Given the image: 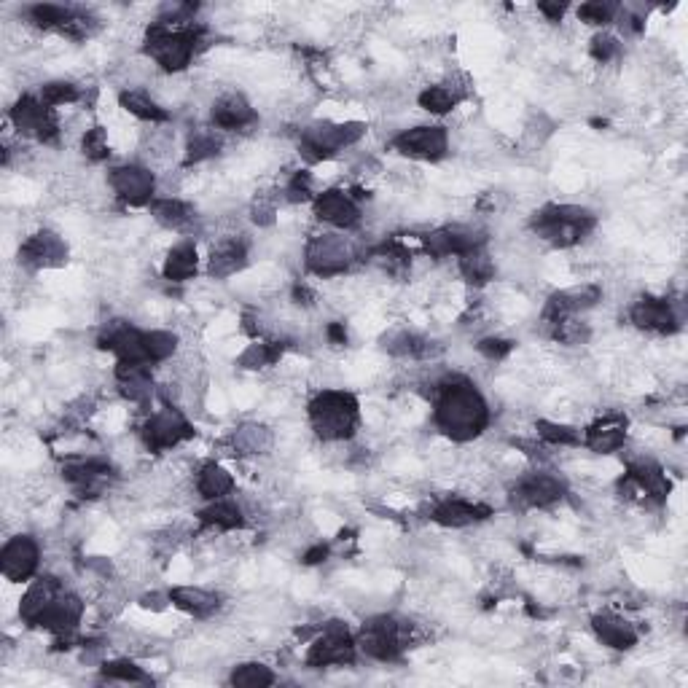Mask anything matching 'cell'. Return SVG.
<instances>
[{"instance_id": "1", "label": "cell", "mask_w": 688, "mask_h": 688, "mask_svg": "<svg viewBox=\"0 0 688 688\" xmlns=\"http://www.w3.org/2000/svg\"><path fill=\"white\" fill-rule=\"evenodd\" d=\"M433 420L436 428L452 441H471L482 436L484 428L490 425V406L471 382L449 379L439 387Z\"/></svg>"}, {"instance_id": "2", "label": "cell", "mask_w": 688, "mask_h": 688, "mask_svg": "<svg viewBox=\"0 0 688 688\" xmlns=\"http://www.w3.org/2000/svg\"><path fill=\"white\" fill-rule=\"evenodd\" d=\"M358 398L344 390H323L310 401L312 430L323 441H344L358 430Z\"/></svg>"}, {"instance_id": "3", "label": "cell", "mask_w": 688, "mask_h": 688, "mask_svg": "<svg viewBox=\"0 0 688 688\" xmlns=\"http://www.w3.org/2000/svg\"><path fill=\"white\" fill-rule=\"evenodd\" d=\"M594 226L597 218L586 207L578 205H549L541 213H535L530 221V229L554 248H573Z\"/></svg>"}, {"instance_id": "4", "label": "cell", "mask_w": 688, "mask_h": 688, "mask_svg": "<svg viewBox=\"0 0 688 688\" xmlns=\"http://www.w3.org/2000/svg\"><path fill=\"white\" fill-rule=\"evenodd\" d=\"M199 30L194 27H178V25H156L148 27L146 33V54L167 73H178V70L189 68V62L194 60L199 46Z\"/></svg>"}, {"instance_id": "5", "label": "cell", "mask_w": 688, "mask_h": 688, "mask_svg": "<svg viewBox=\"0 0 688 688\" xmlns=\"http://www.w3.org/2000/svg\"><path fill=\"white\" fill-rule=\"evenodd\" d=\"M409 632L412 627L404 621L393 619V616H374V619L363 621L355 643L363 654L377 662H396L409 645Z\"/></svg>"}, {"instance_id": "6", "label": "cell", "mask_w": 688, "mask_h": 688, "mask_svg": "<svg viewBox=\"0 0 688 688\" xmlns=\"http://www.w3.org/2000/svg\"><path fill=\"white\" fill-rule=\"evenodd\" d=\"M363 135H366V124H361V121H344V124L318 121L301 132V154L310 162H323L344 148L355 146Z\"/></svg>"}, {"instance_id": "7", "label": "cell", "mask_w": 688, "mask_h": 688, "mask_svg": "<svg viewBox=\"0 0 688 688\" xmlns=\"http://www.w3.org/2000/svg\"><path fill=\"white\" fill-rule=\"evenodd\" d=\"M307 269L318 277L342 275L350 269L355 258V250L350 242L339 237V234H318L307 242Z\"/></svg>"}, {"instance_id": "8", "label": "cell", "mask_w": 688, "mask_h": 688, "mask_svg": "<svg viewBox=\"0 0 688 688\" xmlns=\"http://www.w3.org/2000/svg\"><path fill=\"white\" fill-rule=\"evenodd\" d=\"M358 654V643L344 624H331L323 629V635L310 645L307 664L310 667H339V664H353Z\"/></svg>"}, {"instance_id": "9", "label": "cell", "mask_w": 688, "mask_h": 688, "mask_svg": "<svg viewBox=\"0 0 688 688\" xmlns=\"http://www.w3.org/2000/svg\"><path fill=\"white\" fill-rule=\"evenodd\" d=\"M191 436H194L191 422L175 406H164L156 414H151L146 425H143V441H146V447L151 452H164V449L178 447L181 441L191 439Z\"/></svg>"}, {"instance_id": "10", "label": "cell", "mask_w": 688, "mask_h": 688, "mask_svg": "<svg viewBox=\"0 0 688 688\" xmlns=\"http://www.w3.org/2000/svg\"><path fill=\"white\" fill-rule=\"evenodd\" d=\"M11 121L22 135L41 140V143H54L60 135V124L54 116V108L41 103V97H19L17 105L11 108Z\"/></svg>"}, {"instance_id": "11", "label": "cell", "mask_w": 688, "mask_h": 688, "mask_svg": "<svg viewBox=\"0 0 688 688\" xmlns=\"http://www.w3.org/2000/svg\"><path fill=\"white\" fill-rule=\"evenodd\" d=\"M393 148L398 154L409 159H422V162H436L449 151V135L444 127H414L404 129L401 135L393 138Z\"/></svg>"}, {"instance_id": "12", "label": "cell", "mask_w": 688, "mask_h": 688, "mask_svg": "<svg viewBox=\"0 0 688 688\" xmlns=\"http://www.w3.org/2000/svg\"><path fill=\"white\" fill-rule=\"evenodd\" d=\"M482 229H473V226H444V229H436V232H428L422 237V248L425 253L433 258L444 256H465L476 248H484Z\"/></svg>"}, {"instance_id": "13", "label": "cell", "mask_w": 688, "mask_h": 688, "mask_svg": "<svg viewBox=\"0 0 688 688\" xmlns=\"http://www.w3.org/2000/svg\"><path fill=\"white\" fill-rule=\"evenodd\" d=\"M111 189L116 191V197L121 202H127L132 207L148 205L154 202V191H156V178L154 172L140 167V164H121V167H113L111 175Z\"/></svg>"}, {"instance_id": "14", "label": "cell", "mask_w": 688, "mask_h": 688, "mask_svg": "<svg viewBox=\"0 0 688 688\" xmlns=\"http://www.w3.org/2000/svg\"><path fill=\"white\" fill-rule=\"evenodd\" d=\"M100 347L116 355L119 363H148L151 366L146 347V331H138V328L129 326L124 320L108 323V328L100 334Z\"/></svg>"}, {"instance_id": "15", "label": "cell", "mask_w": 688, "mask_h": 688, "mask_svg": "<svg viewBox=\"0 0 688 688\" xmlns=\"http://www.w3.org/2000/svg\"><path fill=\"white\" fill-rule=\"evenodd\" d=\"M568 495V484L551 473H530L511 490V500L519 508H549Z\"/></svg>"}, {"instance_id": "16", "label": "cell", "mask_w": 688, "mask_h": 688, "mask_svg": "<svg viewBox=\"0 0 688 688\" xmlns=\"http://www.w3.org/2000/svg\"><path fill=\"white\" fill-rule=\"evenodd\" d=\"M38 562H41V549H38L33 535H17L0 551V570L14 584L33 578Z\"/></svg>"}, {"instance_id": "17", "label": "cell", "mask_w": 688, "mask_h": 688, "mask_svg": "<svg viewBox=\"0 0 688 688\" xmlns=\"http://www.w3.org/2000/svg\"><path fill=\"white\" fill-rule=\"evenodd\" d=\"M19 261L30 269L62 267L68 261V245L62 242L60 234L38 232L27 237L19 248Z\"/></svg>"}, {"instance_id": "18", "label": "cell", "mask_w": 688, "mask_h": 688, "mask_svg": "<svg viewBox=\"0 0 688 688\" xmlns=\"http://www.w3.org/2000/svg\"><path fill=\"white\" fill-rule=\"evenodd\" d=\"M315 215L323 224H331L336 229H353L361 221V207L347 191L328 189L315 199Z\"/></svg>"}, {"instance_id": "19", "label": "cell", "mask_w": 688, "mask_h": 688, "mask_svg": "<svg viewBox=\"0 0 688 688\" xmlns=\"http://www.w3.org/2000/svg\"><path fill=\"white\" fill-rule=\"evenodd\" d=\"M629 320L635 323L637 328L643 331H654V334H672L678 331V315L672 310V304L667 299H654V296H645V299L635 301L632 310H629Z\"/></svg>"}, {"instance_id": "20", "label": "cell", "mask_w": 688, "mask_h": 688, "mask_svg": "<svg viewBox=\"0 0 688 688\" xmlns=\"http://www.w3.org/2000/svg\"><path fill=\"white\" fill-rule=\"evenodd\" d=\"M62 476L68 479L73 487H76L84 498H97L100 492L105 490V484L111 482L113 476V465L108 460H78V463H68Z\"/></svg>"}, {"instance_id": "21", "label": "cell", "mask_w": 688, "mask_h": 688, "mask_svg": "<svg viewBox=\"0 0 688 688\" xmlns=\"http://www.w3.org/2000/svg\"><path fill=\"white\" fill-rule=\"evenodd\" d=\"M627 441V417L624 414H602L600 420L592 422L581 436V444L597 452V455H611L624 447Z\"/></svg>"}, {"instance_id": "22", "label": "cell", "mask_w": 688, "mask_h": 688, "mask_svg": "<svg viewBox=\"0 0 688 688\" xmlns=\"http://www.w3.org/2000/svg\"><path fill=\"white\" fill-rule=\"evenodd\" d=\"M62 592H65L62 584L52 576H43L38 578V581H33V586L27 589L22 602H19V619L25 621V624H30V627H38V621H41L43 613L52 608L54 600H57Z\"/></svg>"}, {"instance_id": "23", "label": "cell", "mask_w": 688, "mask_h": 688, "mask_svg": "<svg viewBox=\"0 0 688 688\" xmlns=\"http://www.w3.org/2000/svg\"><path fill=\"white\" fill-rule=\"evenodd\" d=\"M430 516H433V522L444 527H468L473 522L490 519L492 508L487 503H471L465 498H447L433 506Z\"/></svg>"}, {"instance_id": "24", "label": "cell", "mask_w": 688, "mask_h": 688, "mask_svg": "<svg viewBox=\"0 0 688 688\" xmlns=\"http://www.w3.org/2000/svg\"><path fill=\"white\" fill-rule=\"evenodd\" d=\"M627 484H632L640 495H645L654 503H664L670 495V479L664 476V471L651 460H635L627 468Z\"/></svg>"}, {"instance_id": "25", "label": "cell", "mask_w": 688, "mask_h": 688, "mask_svg": "<svg viewBox=\"0 0 688 688\" xmlns=\"http://www.w3.org/2000/svg\"><path fill=\"white\" fill-rule=\"evenodd\" d=\"M81 616H84V602L78 600L76 594L62 592L52 608L43 613L38 627L49 629L54 635H68V632H76Z\"/></svg>"}, {"instance_id": "26", "label": "cell", "mask_w": 688, "mask_h": 688, "mask_svg": "<svg viewBox=\"0 0 688 688\" xmlns=\"http://www.w3.org/2000/svg\"><path fill=\"white\" fill-rule=\"evenodd\" d=\"M245 264H248V245L242 240H224L210 250L207 272L215 280H226L245 269Z\"/></svg>"}, {"instance_id": "27", "label": "cell", "mask_w": 688, "mask_h": 688, "mask_svg": "<svg viewBox=\"0 0 688 688\" xmlns=\"http://www.w3.org/2000/svg\"><path fill=\"white\" fill-rule=\"evenodd\" d=\"M592 627L597 640H600L602 645L613 648V651H629V648H635L637 629L632 627L627 619H621V616H613V613L594 616Z\"/></svg>"}, {"instance_id": "28", "label": "cell", "mask_w": 688, "mask_h": 688, "mask_svg": "<svg viewBox=\"0 0 688 688\" xmlns=\"http://www.w3.org/2000/svg\"><path fill=\"white\" fill-rule=\"evenodd\" d=\"M256 111L250 108V103L242 95H226L221 97L213 108V124L224 132H237L250 124H256Z\"/></svg>"}, {"instance_id": "29", "label": "cell", "mask_w": 688, "mask_h": 688, "mask_svg": "<svg viewBox=\"0 0 688 688\" xmlns=\"http://www.w3.org/2000/svg\"><path fill=\"white\" fill-rule=\"evenodd\" d=\"M167 594H170V602L175 608H181L183 613H189L194 619H210L221 608L218 594L199 589V586H175Z\"/></svg>"}, {"instance_id": "30", "label": "cell", "mask_w": 688, "mask_h": 688, "mask_svg": "<svg viewBox=\"0 0 688 688\" xmlns=\"http://www.w3.org/2000/svg\"><path fill=\"white\" fill-rule=\"evenodd\" d=\"M199 269V258H197V248L191 242H181L167 253L164 258V280L170 283H186L191 277L197 275Z\"/></svg>"}, {"instance_id": "31", "label": "cell", "mask_w": 688, "mask_h": 688, "mask_svg": "<svg viewBox=\"0 0 688 688\" xmlns=\"http://www.w3.org/2000/svg\"><path fill=\"white\" fill-rule=\"evenodd\" d=\"M234 490L232 473L218 463H205L197 473V492L205 500H221Z\"/></svg>"}, {"instance_id": "32", "label": "cell", "mask_w": 688, "mask_h": 688, "mask_svg": "<svg viewBox=\"0 0 688 688\" xmlns=\"http://www.w3.org/2000/svg\"><path fill=\"white\" fill-rule=\"evenodd\" d=\"M199 522L205 527H215V530H237L245 525L242 511L232 500H210V506L205 511H199Z\"/></svg>"}, {"instance_id": "33", "label": "cell", "mask_w": 688, "mask_h": 688, "mask_svg": "<svg viewBox=\"0 0 688 688\" xmlns=\"http://www.w3.org/2000/svg\"><path fill=\"white\" fill-rule=\"evenodd\" d=\"M119 103H121V108H124V111H129L132 116H138L140 121H151V124H159V121L170 119V113L164 111L159 103H154V100H151L146 92H140V89H127V92H121Z\"/></svg>"}, {"instance_id": "34", "label": "cell", "mask_w": 688, "mask_h": 688, "mask_svg": "<svg viewBox=\"0 0 688 688\" xmlns=\"http://www.w3.org/2000/svg\"><path fill=\"white\" fill-rule=\"evenodd\" d=\"M151 215L167 229H186L194 221V210L181 199H154L151 202Z\"/></svg>"}, {"instance_id": "35", "label": "cell", "mask_w": 688, "mask_h": 688, "mask_svg": "<svg viewBox=\"0 0 688 688\" xmlns=\"http://www.w3.org/2000/svg\"><path fill=\"white\" fill-rule=\"evenodd\" d=\"M460 272L471 285H487L495 277V264L484 253V248H476L471 253L460 256Z\"/></svg>"}, {"instance_id": "36", "label": "cell", "mask_w": 688, "mask_h": 688, "mask_svg": "<svg viewBox=\"0 0 688 688\" xmlns=\"http://www.w3.org/2000/svg\"><path fill=\"white\" fill-rule=\"evenodd\" d=\"M25 17L30 25L41 27V30H60L65 27L70 17V9L65 6H54V3H38V6H30L25 11Z\"/></svg>"}, {"instance_id": "37", "label": "cell", "mask_w": 688, "mask_h": 688, "mask_svg": "<svg viewBox=\"0 0 688 688\" xmlns=\"http://www.w3.org/2000/svg\"><path fill=\"white\" fill-rule=\"evenodd\" d=\"M221 151V138L215 135L213 129H197L189 138L186 146V164H199L205 159H213Z\"/></svg>"}, {"instance_id": "38", "label": "cell", "mask_w": 688, "mask_h": 688, "mask_svg": "<svg viewBox=\"0 0 688 688\" xmlns=\"http://www.w3.org/2000/svg\"><path fill=\"white\" fill-rule=\"evenodd\" d=\"M269 447H272V436L267 428L245 425L234 433V449L242 455H264Z\"/></svg>"}, {"instance_id": "39", "label": "cell", "mask_w": 688, "mask_h": 688, "mask_svg": "<svg viewBox=\"0 0 688 688\" xmlns=\"http://www.w3.org/2000/svg\"><path fill=\"white\" fill-rule=\"evenodd\" d=\"M229 683L240 688H264L275 683V672L269 670L267 664H258V662L240 664V667H234Z\"/></svg>"}, {"instance_id": "40", "label": "cell", "mask_w": 688, "mask_h": 688, "mask_svg": "<svg viewBox=\"0 0 688 688\" xmlns=\"http://www.w3.org/2000/svg\"><path fill=\"white\" fill-rule=\"evenodd\" d=\"M283 355V344L277 342H256L250 344L248 350L240 355V366L242 369H267L272 363L280 361Z\"/></svg>"}, {"instance_id": "41", "label": "cell", "mask_w": 688, "mask_h": 688, "mask_svg": "<svg viewBox=\"0 0 688 688\" xmlns=\"http://www.w3.org/2000/svg\"><path fill=\"white\" fill-rule=\"evenodd\" d=\"M371 256L379 258V261H382V267H385L387 272H393V275L404 272V269L409 267V261H412V253H409V248H406L404 242H398V240L382 242L379 248L371 250Z\"/></svg>"}, {"instance_id": "42", "label": "cell", "mask_w": 688, "mask_h": 688, "mask_svg": "<svg viewBox=\"0 0 688 688\" xmlns=\"http://www.w3.org/2000/svg\"><path fill=\"white\" fill-rule=\"evenodd\" d=\"M457 103H460V95L449 86H428L420 95V108H425L428 113H436V116L455 111Z\"/></svg>"}, {"instance_id": "43", "label": "cell", "mask_w": 688, "mask_h": 688, "mask_svg": "<svg viewBox=\"0 0 688 688\" xmlns=\"http://www.w3.org/2000/svg\"><path fill=\"white\" fill-rule=\"evenodd\" d=\"M535 428H538V436L551 447H576V444H581V433L576 428H570V425L541 420Z\"/></svg>"}, {"instance_id": "44", "label": "cell", "mask_w": 688, "mask_h": 688, "mask_svg": "<svg viewBox=\"0 0 688 688\" xmlns=\"http://www.w3.org/2000/svg\"><path fill=\"white\" fill-rule=\"evenodd\" d=\"M100 672H103V678H108V680H124V683H151V675H146L143 667H138L135 662H127V659L105 662Z\"/></svg>"}, {"instance_id": "45", "label": "cell", "mask_w": 688, "mask_h": 688, "mask_svg": "<svg viewBox=\"0 0 688 688\" xmlns=\"http://www.w3.org/2000/svg\"><path fill=\"white\" fill-rule=\"evenodd\" d=\"M146 347L151 363H162L178 350V336L172 331H146Z\"/></svg>"}, {"instance_id": "46", "label": "cell", "mask_w": 688, "mask_h": 688, "mask_svg": "<svg viewBox=\"0 0 688 688\" xmlns=\"http://www.w3.org/2000/svg\"><path fill=\"white\" fill-rule=\"evenodd\" d=\"M81 100V92H78L76 84L70 81H52V84L41 86V103L49 105V108H57V105H70Z\"/></svg>"}, {"instance_id": "47", "label": "cell", "mask_w": 688, "mask_h": 688, "mask_svg": "<svg viewBox=\"0 0 688 688\" xmlns=\"http://www.w3.org/2000/svg\"><path fill=\"white\" fill-rule=\"evenodd\" d=\"M84 156L89 162H105L111 156V146H108V132L103 127L86 129L84 140H81Z\"/></svg>"}, {"instance_id": "48", "label": "cell", "mask_w": 688, "mask_h": 688, "mask_svg": "<svg viewBox=\"0 0 688 688\" xmlns=\"http://www.w3.org/2000/svg\"><path fill=\"white\" fill-rule=\"evenodd\" d=\"M616 11H619V6H613V3H584L578 9V19L586 25H608L616 17Z\"/></svg>"}, {"instance_id": "49", "label": "cell", "mask_w": 688, "mask_h": 688, "mask_svg": "<svg viewBox=\"0 0 688 688\" xmlns=\"http://www.w3.org/2000/svg\"><path fill=\"white\" fill-rule=\"evenodd\" d=\"M589 52H592V57L597 62H611L613 57L621 54V43L616 38H611V35H594Z\"/></svg>"}, {"instance_id": "50", "label": "cell", "mask_w": 688, "mask_h": 688, "mask_svg": "<svg viewBox=\"0 0 688 688\" xmlns=\"http://www.w3.org/2000/svg\"><path fill=\"white\" fill-rule=\"evenodd\" d=\"M285 191H288V199H293V202H304V199L312 197V175L310 172H293V178L288 181V186H285Z\"/></svg>"}, {"instance_id": "51", "label": "cell", "mask_w": 688, "mask_h": 688, "mask_svg": "<svg viewBox=\"0 0 688 688\" xmlns=\"http://www.w3.org/2000/svg\"><path fill=\"white\" fill-rule=\"evenodd\" d=\"M511 350H514V344L508 342V339H498V336H490V339L479 342V353L484 358H490V361H503Z\"/></svg>"}, {"instance_id": "52", "label": "cell", "mask_w": 688, "mask_h": 688, "mask_svg": "<svg viewBox=\"0 0 688 688\" xmlns=\"http://www.w3.org/2000/svg\"><path fill=\"white\" fill-rule=\"evenodd\" d=\"M326 557H328L326 543H315V546L304 554V562H307V565H320V562H326Z\"/></svg>"}, {"instance_id": "53", "label": "cell", "mask_w": 688, "mask_h": 688, "mask_svg": "<svg viewBox=\"0 0 688 688\" xmlns=\"http://www.w3.org/2000/svg\"><path fill=\"white\" fill-rule=\"evenodd\" d=\"M326 334L331 339V344H347V328H344V323H331L326 328Z\"/></svg>"}, {"instance_id": "54", "label": "cell", "mask_w": 688, "mask_h": 688, "mask_svg": "<svg viewBox=\"0 0 688 688\" xmlns=\"http://www.w3.org/2000/svg\"><path fill=\"white\" fill-rule=\"evenodd\" d=\"M538 9H541L543 14L551 19V22H559V19H562V14H565V6H551V3H541Z\"/></svg>"}, {"instance_id": "55", "label": "cell", "mask_w": 688, "mask_h": 688, "mask_svg": "<svg viewBox=\"0 0 688 688\" xmlns=\"http://www.w3.org/2000/svg\"><path fill=\"white\" fill-rule=\"evenodd\" d=\"M167 597V594H164ZM164 597H159V594H154V608L159 611V608H164V602H159V600H164ZM143 608H151V597H143Z\"/></svg>"}]
</instances>
